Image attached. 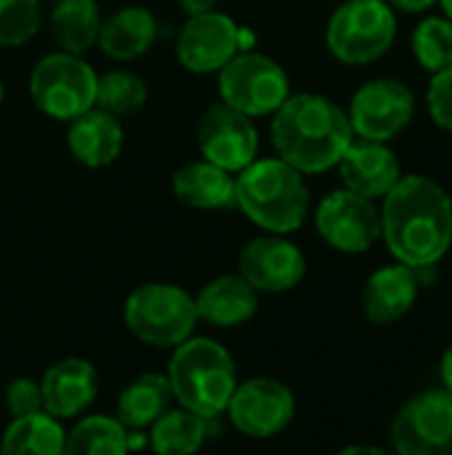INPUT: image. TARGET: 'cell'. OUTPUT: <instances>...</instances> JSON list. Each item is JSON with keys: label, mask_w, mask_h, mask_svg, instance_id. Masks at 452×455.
<instances>
[{"label": "cell", "mask_w": 452, "mask_h": 455, "mask_svg": "<svg viewBox=\"0 0 452 455\" xmlns=\"http://www.w3.org/2000/svg\"><path fill=\"white\" fill-rule=\"evenodd\" d=\"M381 240L394 261L413 269L437 267L452 248V197L421 173L402 176L381 197Z\"/></svg>", "instance_id": "1"}, {"label": "cell", "mask_w": 452, "mask_h": 455, "mask_svg": "<svg viewBox=\"0 0 452 455\" xmlns=\"http://www.w3.org/2000/svg\"><path fill=\"white\" fill-rule=\"evenodd\" d=\"M352 141L349 112L322 93H290L272 115L277 155L304 176L336 168Z\"/></svg>", "instance_id": "2"}, {"label": "cell", "mask_w": 452, "mask_h": 455, "mask_svg": "<svg viewBox=\"0 0 452 455\" xmlns=\"http://www.w3.org/2000/svg\"><path fill=\"white\" fill-rule=\"evenodd\" d=\"M234 205L264 232L290 235L304 227L312 192L304 173L282 157H256L234 179Z\"/></svg>", "instance_id": "3"}, {"label": "cell", "mask_w": 452, "mask_h": 455, "mask_svg": "<svg viewBox=\"0 0 452 455\" xmlns=\"http://www.w3.org/2000/svg\"><path fill=\"white\" fill-rule=\"evenodd\" d=\"M165 376L173 400L205 419H218L237 387V368L232 355L218 341L202 336H189L173 347Z\"/></svg>", "instance_id": "4"}, {"label": "cell", "mask_w": 452, "mask_h": 455, "mask_svg": "<svg viewBox=\"0 0 452 455\" xmlns=\"http://www.w3.org/2000/svg\"><path fill=\"white\" fill-rule=\"evenodd\" d=\"M397 40V11L386 0H346L325 29L328 51L349 67H365L389 53Z\"/></svg>", "instance_id": "5"}, {"label": "cell", "mask_w": 452, "mask_h": 455, "mask_svg": "<svg viewBox=\"0 0 452 455\" xmlns=\"http://www.w3.org/2000/svg\"><path fill=\"white\" fill-rule=\"evenodd\" d=\"M125 328L149 347L173 349L189 336L200 323L194 299L170 283H147L139 285L123 307Z\"/></svg>", "instance_id": "6"}, {"label": "cell", "mask_w": 452, "mask_h": 455, "mask_svg": "<svg viewBox=\"0 0 452 455\" xmlns=\"http://www.w3.org/2000/svg\"><path fill=\"white\" fill-rule=\"evenodd\" d=\"M96 80L99 75L83 53L56 51L35 64L29 75V96L43 115L69 123L96 104Z\"/></svg>", "instance_id": "7"}, {"label": "cell", "mask_w": 452, "mask_h": 455, "mask_svg": "<svg viewBox=\"0 0 452 455\" xmlns=\"http://www.w3.org/2000/svg\"><path fill=\"white\" fill-rule=\"evenodd\" d=\"M221 101L248 117L274 115L290 96L285 67L258 51H240L218 69Z\"/></svg>", "instance_id": "8"}, {"label": "cell", "mask_w": 452, "mask_h": 455, "mask_svg": "<svg viewBox=\"0 0 452 455\" xmlns=\"http://www.w3.org/2000/svg\"><path fill=\"white\" fill-rule=\"evenodd\" d=\"M392 451L402 455H452V392L426 389L410 397L389 427Z\"/></svg>", "instance_id": "9"}, {"label": "cell", "mask_w": 452, "mask_h": 455, "mask_svg": "<svg viewBox=\"0 0 452 455\" xmlns=\"http://www.w3.org/2000/svg\"><path fill=\"white\" fill-rule=\"evenodd\" d=\"M346 112L357 139L389 144L413 123L416 93L397 77H376L357 88Z\"/></svg>", "instance_id": "10"}, {"label": "cell", "mask_w": 452, "mask_h": 455, "mask_svg": "<svg viewBox=\"0 0 452 455\" xmlns=\"http://www.w3.org/2000/svg\"><path fill=\"white\" fill-rule=\"evenodd\" d=\"M314 227L333 251L365 253L381 240V208L376 200L341 187L320 200Z\"/></svg>", "instance_id": "11"}, {"label": "cell", "mask_w": 452, "mask_h": 455, "mask_svg": "<svg viewBox=\"0 0 452 455\" xmlns=\"http://www.w3.org/2000/svg\"><path fill=\"white\" fill-rule=\"evenodd\" d=\"M224 413L248 440H272L293 424L296 397L277 379H248L234 387Z\"/></svg>", "instance_id": "12"}, {"label": "cell", "mask_w": 452, "mask_h": 455, "mask_svg": "<svg viewBox=\"0 0 452 455\" xmlns=\"http://www.w3.org/2000/svg\"><path fill=\"white\" fill-rule=\"evenodd\" d=\"M200 155L229 173H240L258 157V131L253 117L229 104H210L197 123Z\"/></svg>", "instance_id": "13"}, {"label": "cell", "mask_w": 452, "mask_h": 455, "mask_svg": "<svg viewBox=\"0 0 452 455\" xmlns=\"http://www.w3.org/2000/svg\"><path fill=\"white\" fill-rule=\"evenodd\" d=\"M240 51H242L240 24L218 11L189 16L176 37V56L181 67L194 75L218 72Z\"/></svg>", "instance_id": "14"}, {"label": "cell", "mask_w": 452, "mask_h": 455, "mask_svg": "<svg viewBox=\"0 0 452 455\" xmlns=\"http://www.w3.org/2000/svg\"><path fill=\"white\" fill-rule=\"evenodd\" d=\"M237 267L258 293H288L301 285L306 275V256L285 235L266 232L264 237L245 243Z\"/></svg>", "instance_id": "15"}, {"label": "cell", "mask_w": 452, "mask_h": 455, "mask_svg": "<svg viewBox=\"0 0 452 455\" xmlns=\"http://www.w3.org/2000/svg\"><path fill=\"white\" fill-rule=\"evenodd\" d=\"M336 168L346 189L370 200L386 197L392 187L402 179V163L386 141H368L357 136L346 147Z\"/></svg>", "instance_id": "16"}, {"label": "cell", "mask_w": 452, "mask_h": 455, "mask_svg": "<svg viewBox=\"0 0 452 455\" xmlns=\"http://www.w3.org/2000/svg\"><path fill=\"white\" fill-rule=\"evenodd\" d=\"M421 293L418 269L408 264H389L376 269L362 288V312L373 325H392L400 323L416 307Z\"/></svg>", "instance_id": "17"}, {"label": "cell", "mask_w": 452, "mask_h": 455, "mask_svg": "<svg viewBox=\"0 0 452 455\" xmlns=\"http://www.w3.org/2000/svg\"><path fill=\"white\" fill-rule=\"evenodd\" d=\"M40 392H43L45 413H51L59 421L75 419L96 400V392H99L96 368L80 357L59 360L43 373Z\"/></svg>", "instance_id": "18"}, {"label": "cell", "mask_w": 452, "mask_h": 455, "mask_svg": "<svg viewBox=\"0 0 452 455\" xmlns=\"http://www.w3.org/2000/svg\"><path fill=\"white\" fill-rule=\"evenodd\" d=\"M67 147L72 157L85 168H107L123 152V125L117 115L91 107L69 120Z\"/></svg>", "instance_id": "19"}, {"label": "cell", "mask_w": 452, "mask_h": 455, "mask_svg": "<svg viewBox=\"0 0 452 455\" xmlns=\"http://www.w3.org/2000/svg\"><path fill=\"white\" fill-rule=\"evenodd\" d=\"M197 317L216 328H237L258 312V291L237 272L202 285L194 299Z\"/></svg>", "instance_id": "20"}, {"label": "cell", "mask_w": 452, "mask_h": 455, "mask_svg": "<svg viewBox=\"0 0 452 455\" xmlns=\"http://www.w3.org/2000/svg\"><path fill=\"white\" fill-rule=\"evenodd\" d=\"M157 40V19L144 5H125L99 27V48L117 61L144 56Z\"/></svg>", "instance_id": "21"}, {"label": "cell", "mask_w": 452, "mask_h": 455, "mask_svg": "<svg viewBox=\"0 0 452 455\" xmlns=\"http://www.w3.org/2000/svg\"><path fill=\"white\" fill-rule=\"evenodd\" d=\"M176 197L197 211L234 208V176L210 160H194L173 173Z\"/></svg>", "instance_id": "22"}, {"label": "cell", "mask_w": 452, "mask_h": 455, "mask_svg": "<svg viewBox=\"0 0 452 455\" xmlns=\"http://www.w3.org/2000/svg\"><path fill=\"white\" fill-rule=\"evenodd\" d=\"M170 400H173V392H170L168 376L144 373L120 392L117 419L125 429H147L170 408Z\"/></svg>", "instance_id": "23"}, {"label": "cell", "mask_w": 452, "mask_h": 455, "mask_svg": "<svg viewBox=\"0 0 452 455\" xmlns=\"http://www.w3.org/2000/svg\"><path fill=\"white\" fill-rule=\"evenodd\" d=\"M67 445V432L51 413L19 416L8 424L0 440V453L5 455H61Z\"/></svg>", "instance_id": "24"}, {"label": "cell", "mask_w": 452, "mask_h": 455, "mask_svg": "<svg viewBox=\"0 0 452 455\" xmlns=\"http://www.w3.org/2000/svg\"><path fill=\"white\" fill-rule=\"evenodd\" d=\"M48 27L59 51L85 53L99 40V5L96 0H56Z\"/></svg>", "instance_id": "25"}, {"label": "cell", "mask_w": 452, "mask_h": 455, "mask_svg": "<svg viewBox=\"0 0 452 455\" xmlns=\"http://www.w3.org/2000/svg\"><path fill=\"white\" fill-rule=\"evenodd\" d=\"M216 419L197 416L186 408L165 411L155 424L149 435V445L160 455H186L202 448V443L210 437Z\"/></svg>", "instance_id": "26"}, {"label": "cell", "mask_w": 452, "mask_h": 455, "mask_svg": "<svg viewBox=\"0 0 452 455\" xmlns=\"http://www.w3.org/2000/svg\"><path fill=\"white\" fill-rule=\"evenodd\" d=\"M128 429L120 419L88 416L67 437L64 453L72 455H120L128 453Z\"/></svg>", "instance_id": "27"}, {"label": "cell", "mask_w": 452, "mask_h": 455, "mask_svg": "<svg viewBox=\"0 0 452 455\" xmlns=\"http://www.w3.org/2000/svg\"><path fill=\"white\" fill-rule=\"evenodd\" d=\"M413 56L426 72L452 67V21L448 16H426L413 29Z\"/></svg>", "instance_id": "28"}, {"label": "cell", "mask_w": 452, "mask_h": 455, "mask_svg": "<svg viewBox=\"0 0 452 455\" xmlns=\"http://www.w3.org/2000/svg\"><path fill=\"white\" fill-rule=\"evenodd\" d=\"M147 101V85L139 75L125 69H112L96 80V107L123 117L133 115Z\"/></svg>", "instance_id": "29"}, {"label": "cell", "mask_w": 452, "mask_h": 455, "mask_svg": "<svg viewBox=\"0 0 452 455\" xmlns=\"http://www.w3.org/2000/svg\"><path fill=\"white\" fill-rule=\"evenodd\" d=\"M40 29V0H0V45L29 43Z\"/></svg>", "instance_id": "30"}, {"label": "cell", "mask_w": 452, "mask_h": 455, "mask_svg": "<svg viewBox=\"0 0 452 455\" xmlns=\"http://www.w3.org/2000/svg\"><path fill=\"white\" fill-rule=\"evenodd\" d=\"M426 109L432 123L452 136V67L432 72V83L426 91Z\"/></svg>", "instance_id": "31"}, {"label": "cell", "mask_w": 452, "mask_h": 455, "mask_svg": "<svg viewBox=\"0 0 452 455\" xmlns=\"http://www.w3.org/2000/svg\"><path fill=\"white\" fill-rule=\"evenodd\" d=\"M5 405L11 419L19 416H29V413H40L43 411V392L40 384H35L32 379H13L5 389Z\"/></svg>", "instance_id": "32"}, {"label": "cell", "mask_w": 452, "mask_h": 455, "mask_svg": "<svg viewBox=\"0 0 452 455\" xmlns=\"http://www.w3.org/2000/svg\"><path fill=\"white\" fill-rule=\"evenodd\" d=\"M394 11H402V13H426L432 11L440 0H386Z\"/></svg>", "instance_id": "33"}, {"label": "cell", "mask_w": 452, "mask_h": 455, "mask_svg": "<svg viewBox=\"0 0 452 455\" xmlns=\"http://www.w3.org/2000/svg\"><path fill=\"white\" fill-rule=\"evenodd\" d=\"M184 13L186 16H194V13H208V11H216L218 0H178Z\"/></svg>", "instance_id": "34"}, {"label": "cell", "mask_w": 452, "mask_h": 455, "mask_svg": "<svg viewBox=\"0 0 452 455\" xmlns=\"http://www.w3.org/2000/svg\"><path fill=\"white\" fill-rule=\"evenodd\" d=\"M440 376H442V387L452 392V344L445 349V355L440 360Z\"/></svg>", "instance_id": "35"}, {"label": "cell", "mask_w": 452, "mask_h": 455, "mask_svg": "<svg viewBox=\"0 0 452 455\" xmlns=\"http://www.w3.org/2000/svg\"><path fill=\"white\" fill-rule=\"evenodd\" d=\"M341 453H344V455H357V453L381 455V453H384V451H381V448H373V445H352V448H344Z\"/></svg>", "instance_id": "36"}, {"label": "cell", "mask_w": 452, "mask_h": 455, "mask_svg": "<svg viewBox=\"0 0 452 455\" xmlns=\"http://www.w3.org/2000/svg\"><path fill=\"white\" fill-rule=\"evenodd\" d=\"M440 5H442V11H445V16L452 21V0H440Z\"/></svg>", "instance_id": "37"}, {"label": "cell", "mask_w": 452, "mask_h": 455, "mask_svg": "<svg viewBox=\"0 0 452 455\" xmlns=\"http://www.w3.org/2000/svg\"><path fill=\"white\" fill-rule=\"evenodd\" d=\"M3 99H5V91H3V83H0V107H3Z\"/></svg>", "instance_id": "38"}, {"label": "cell", "mask_w": 452, "mask_h": 455, "mask_svg": "<svg viewBox=\"0 0 452 455\" xmlns=\"http://www.w3.org/2000/svg\"><path fill=\"white\" fill-rule=\"evenodd\" d=\"M53 3H56V0H53Z\"/></svg>", "instance_id": "39"}]
</instances>
